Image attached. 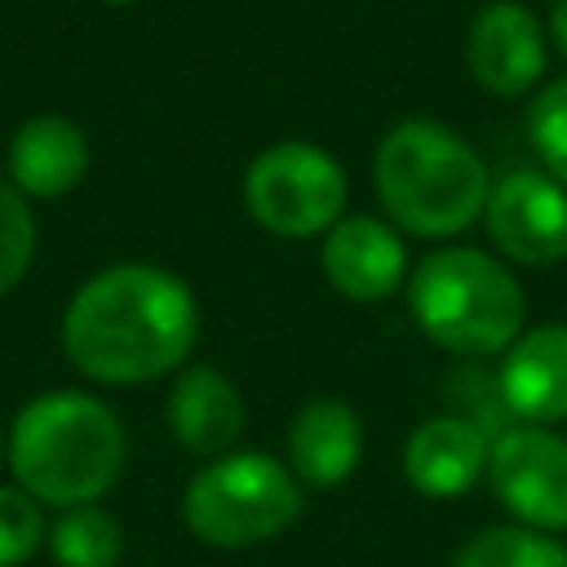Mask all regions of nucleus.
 <instances>
[{"label": "nucleus", "instance_id": "nucleus-1", "mask_svg": "<svg viewBox=\"0 0 567 567\" xmlns=\"http://www.w3.org/2000/svg\"><path fill=\"white\" fill-rule=\"evenodd\" d=\"M199 337L195 292L164 266L120 261L75 288L62 315L66 359L102 385H142L186 363Z\"/></svg>", "mask_w": 567, "mask_h": 567}, {"label": "nucleus", "instance_id": "nucleus-2", "mask_svg": "<svg viewBox=\"0 0 567 567\" xmlns=\"http://www.w3.org/2000/svg\"><path fill=\"white\" fill-rule=\"evenodd\" d=\"M4 456L18 487L40 505H97L124 470V425L93 394L49 390L18 408Z\"/></svg>", "mask_w": 567, "mask_h": 567}, {"label": "nucleus", "instance_id": "nucleus-3", "mask_svg": "<svg viewBox=\"0 0 567 567\" xmlns=\"http://www.w3.org/2000/svg\"><path fill=\"white\" fill-rule=\"evenodd\" d=\"M372 182L390 221L421 239H452L470 230L492 190L483 155L439 120L394 124L377 146Z\"/></svg>", "mask_w": 567, "mask_h": 567}, {"label": "nucleus", "instance_id": "nucleus-4", "mask_svg": "<svg viewBox=\"0 0 567 567\" xmlns=\"http://www.w3.org/2000/svg\"><path fill=\"white\" fill-rule=\"evenodd\" d=\"M416 328L456 359L505 354L523 337V288L483 248H439L408 279Z\"/></svg>", "mask_w": 567, "mask_h": 567}, {"label": "nucleus", "instance_id": "nucleus-5", "mask_svg": "<svg viewBox=\"0 0 567 567\" xmlns=\"http://www.w3.org/2000/svg\"><path fill=\"white\" fill-rule=\"evenodd\" d=\"M301 514L297 474L266 452L213 456L182 496V518L213 549H244L279 536Z\"/></svg>", "mask_w": 567, "mask_h": 567}, {"label": "nucleus", "instance_id": "nucleus-6", "mask_svg": "<svg viewBox=\"0 0 567 567\" xmlns=\"http://www.w3.org/2000/svg\"><path fill=\"white\" fill-rule=\"evenodd\" d=\"M244 208L279 239L328 235L346 208V173L315 142H275L244 173Z\"/></svg>", "mask_w": 567, "mask_h": 567}, {"label": "nucleus", "instance_id": "nucleus-7", "mask_svg": "<svg viewBox=\"0 0 567 567\" xmlns=\"http://www.w3.org/2000/svg\"><path fill=\"white\" fill-rule=\"evenodd\" d=\"M487 483L496 501L536 532L567 527V439L549 425H509L492 439Z\"/></svg>", "mask_w": 567, "mask_h": 567}, {"label": "nucleus", "instance_id": "nucleus-8", "mask_svg": "<svg viewBox=\"0 0 567 567\" xmlns=\"http://www.w3.org/2000/svg\"><path fill=\"white\" fill-rule=\"evenodd\" d=\"M487 239L518 266H554L567 257V186L545 168H509L483 204Z\"/></svg>", "mask_w": 567, "mask_h": 567}, {"label": "nucleus", "instance_id": "nucleus-9", "mask_svg": "<svg viewBox=\"0 0 567 567\" xmlns=\"http://www.w3.org/2000/svg\"><path fill=\"white\" fill-rule=\"evenodd\" d=\"M465 58H470V75L478 80V89L496 97H518L545 71V31L527 4L492 0L470 22Z\"/></svg>", "mask_w": 567, "mask_h": 567}, {"label": "nucleus", "instance_id": "nucleus-10", "mask_svg": "<svg viewBox=\"0 0 567 567\" xmlns=\"http://www.w3.org/2000/svg\"><path fill=\"white\" fill-rule=\"evenodd\" d=\"M496 390L514 425L567 421V323L523 332L501 359Z\"/></svg>", "mask_w": 567, "mask_h": 567}, {"label": "nucleus", "instance_id": "nucleus-11", "mask_svg": "<svg viewBox=\"0 0 567 567\" xmlns=\"http://www.w3.org/2000/svg\"><path fill=\"white\" fill-rule=\"evenodd\" d=\"M323 275L328 284L350 297V301H385L403 275H408V252L403 239L390 230L381 217H341L323 235Z\"/></svg>", "mask_w": 567, "mask_h": 567}, {"label": "nucleus", "instance_id": "nucleus-12", "mask_svg": "<svg viewBox=\"0 0 567 567\" xmlns=\"http://www.w3.org/2000/svg\"><path fill=\"white\" fill-rule=\"evenodd\" d=\"M487 456H492V439L474 421L443 412V416L421 421L408 434L403 474L421 496L447 501V496L470 492L478 478H487Z\"/></svg>", "mask_w": 567, "mask_h": 567}, {"label": "nucleus", "instance_id": "nucleus-13", "mask_svg": "<svg viewBox=\"0 0 567 567\" xmlns=\"http://www.w3.org/2000/svg\"><path fill=\"white\" fill-rule=\"evenodd\" d=\"M248 425L244 394L217 368H186L168 390V430L195 456H226Z\"/></svg>", "mask_w": 567, "mask_h": 567}, {"label": "nucleus", "instance_id": "nucleus-14", "mask_svg": "<svg viewBox=\"0 0 567 567\" xmlns=\"http://www.w3.org/2000/svg\"><path fill=\"white\" fill-rule=\"evenodd\" d=\"M89 173V137L66 115H31L9 137V182L31 199H62Z\"/></svg>", "mask_w": 567, "mask_h": 567}, {"label": "nucleus", "instance_id": "nucleus-15", "mask_svg": "<svg viewBox=\"0 0 567 567\" xmlns=\"http://www.w3.org/2000/svg\"><path fill=\"white\" fill-rule=\"evenodd\" d=\"M363 456V425L341 399H310L288 425V470L306 487H341Z\"/></svg>", "mask_w": 567, "mask_h": 567}, {"label": "nucleus", "instance_id": "nucleus-16", "mask_svg": "<svg viewBox=\"0 0 567 567\" xmlns=\"http://www.w3.org/2000/svg\"><path fill=\"white\" fill-rule=\"evenodd\" d=\"M49 554L58 567H115L124 554V532L106 509L75 505L49 527Z\"/></svg>", "mask_w": 567, "mask_h": 567}, {"label": "nucleus", "instance_id": "nucleus-17", "mask_svg": "<svg viewBox=\"0 0 567 567\" xmlns=\"http://www.w3.org/2000/svg\"><path fill=\"white\" fill-rule=\"evenodd\" d=\"M456 567H567V549L536 527H487L470 536L456 554Z\"/></svg>", "mask_w": 567, "mask_h": 567}, {"label": "nucleus", "instance_id": "nucleus-18", "mask_svg": "<svg viewBox=\"0 0 567 567\" xmlns=\"http://www.w3.org/2000/svg\"><path fill=\"white\" fill-rule=\"evenodd\" d=\"M35 257V217L13 182H0V297L22 284Z\"/></svg>", "mask_w": 567, "mask_h": 567}, {"label": "nucleus", "instance_id": "nucleus-19", "mask_svg": "<svg viewBox=\"0 0 567 567\" xmlns=\"http://www.w3.org/2000/svg\"><path fill=\"white\" fill-rule=\"evenodd\" d=\"M49 540L40 501L18 483H0V567H22Z\"/></svg>", "mask_w": 567, "mask_h": 567}, {"label": "nucleus", "instance_id": "nucleus-20", "mask_svg": "<svg viewBox=\"0 0 567 567\" xmlns=\"http://www.w3.org/2000/svg\"><path fill=\"white\" fill-rule=\"evenodd\" d=\"M527 137L545 159V173L567 186V80L540 89L527 106Z\"/></svg>", "mask_w": 567, "mask_h": 567}, {"label": "nucleus", "instance_id": "nucleus-21", "mask_svg": "<svg viewBox=\"0 0 567 567\" xmlns=\"http://www.w3.org/2000/svg\"><path fill=\"white\" fill-rule=\"evenodd\" d=\"M549 35L567 53V0H554V9H549Z\"/></svg>", "mask_w": 567, "mask_h": 567}, {"label": "nucleus", "instance_id": "nucleus-22", "mask_svg": "<svg viewBox=\"0 0 567 567\" xmlns=\"http://www.w3.org/2000/svg\"><path fill=\"white\" fill-rule=\"evenodd\" d=\"M106 4H133V0H106Z\"/></svg>", "mask_w": 567, "mask_h": 567}, {"label": "nucleus", "instance_id": "nucleus-23", "mask_svg": "<svg viewBox=\"0 0 567 567\" xmlns=\"http://www.w3.org/2000/svg\"><path fill=\"white\" fill-rule=\"evenodd\" d=\"M0 456H4V434H0Z\"/></svg>", "mask_w": 567, "mask_h": 567}]
</instances>
